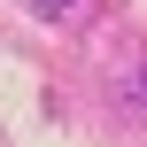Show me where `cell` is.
<instances>
[{"instance_id":"1","label":"cell","mask_w":147,"mask_h":147,"mask_svg":"<svg viewBox=\"0 0 147 147\" xmlns=\"http://www.w3.org/2000/svg\"><path fill=\"white\" fill-rule=\"evenodd\" d=\"M39 8H78V0H39Z\"/></svg>"}]
</instances>
